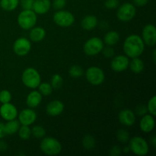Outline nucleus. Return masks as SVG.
I'll return each mask as SVG.
<instances>
[{
	"label": "nucleus",
	"mask_w": 156,
	"mask_h": 156,
	"mask_svg": "<svg viewBox=\"0 0 156 156\" xmlns=\"http://www.w3.org/2000/svg\"><path fill=\"white\" fill-rule=\"evenodd\" d=\"M123 51L127 57H139L145 50V44L142 37L136 34L129 35L126 38L123 45Z\"/></svg>",
	"instance_id": "1"
},
{
	"label": "nucleus",
	"mask_w": 156,
	"mask_h": 156,
	"mask_svg": "<svg viewBox=\"0 0 156 156\" xmlns=\"http://www.w3.org/2000/svg\"><path fill=\"white\" fill-rule=\"evenodd\" d=\"M40 148L45 155L50 156L59 155L62 151L61 143L53 137H44L40 145Z\"/></svg>",
	"instance_id": "2"
},
{
	"label": "nucleus",
	"mask_w": 156,
	"mask_h": 156,
	"mask_svg": "<svg viewBox=\"0 0 156 156\" xmlns=\"http://www.w3.org/2000/svg\"><path fill=\"white\" fill-rule=\"evenodd\" d=\"M23 84L29 88L34 89L38 87L41 82V75L34 68H27L23 72L21 76Z\"/></svg>",
	"instance_id": "3"
},
{
	"label": "nucleus",
	"mask_w": 156,
	"mask_h": 156,
	"mask_svg": "<svg viewBox=\"0 0 156 156\" xmlns=\"http://www.w3.org/2000/svg\"><path fill=\"white\" fill-rule=\"evenodd\" d=\"M37 14L32 9L23 10L18 15L17 21L18 25L24 30H30L37 23Z\"/></svg>",
	"instance_id": "4"
},
{
	"label": "nucleus",
	"mask_w": 156,
	"mask_h": 156,
	"mask_svg": "<svg viewBox=\"0 0 156 156\" xmlns=\"http://www.w3.org/2000/svg\"><path fill=\"white\" fill-rule=\"evenodd\" d=\"M129 141V150L136 155L145 156L149 153V144L143 137L134 136Z\"/></svg>",
	"instance_id": "5"
},
{
	"label": "nucleus",
	"mask_w": 156,
	"mask_h": 156,
	"mask_svg": "<svg viewBox=\"0 0 156 156\" xmlns=\"http://www.w3.org/2000/svg\"><path fill=\"white\" fill-rule=\"evenodd\" d=\"M136 14V9L132 3L126 2L122 4L119 7L117 12V17L118 20L122 22H127L131 21Z\"/></svg>",
	"instance_id": "6"
},
{
	"label": "nucleus",
	"mask_w": 156,
	"mask_h": 156,
	"mask_svg": "<svg viewBox=\"0 0 156 156\" xmlns=\"http://www.w3.org/2000/svg\"><path fill=\"white\" fill-rule=\"evenodd\" d=\"M104 48V42L97 37H91L85 42L83 47L84 52L88 56H95L99 54Z\"/></svg>",
	"instance_id": "7"
},
{
	"label": "nucleus",
	"mask_w": 156,
	"mask_h": 156,
	"mask_svg": "<svg viewBox=\"0 0 156 156\" xmlns=\"http://www.w3.org/2000/svg\"><path fill=\"white\" fill-rule=\"evenodd\" d=\"M53 19L56 25L62 27H67L73 25L75 21V17L73 13L68 11L59 10L55 12Z\"/></svg>",
	"instance_id": "8"
},
{
	"label": "nucleus",
	"mask_w": 156,
	"mask_h": 156,
	"mask_svg": "<svg viewBox=\"0 0 156 156\" xmlns=\"http://www.w3.org/2000/svg\"><path fill=\"white\" fill-rule=\"evenodd\" d=\"M85 77L87 81L92 85H100L104 82L105 75L103 70L99 67L91 66L86 70Z\"/></svg>",
	"instance_id": "9"
},
{
	"label": "nucleus",
	"mask_w": 156,
	"mask_h": 156,
	"mask_svg": "<svg viewBox=\"0 0 156 156\" xmlns=\"http://www.w3.org/2000/svg\"><path fill=\"white\" fill-rule=\"evenodd\" d=\"M31 44L26 37H20L15 41L13 44L14 53L19 56H24L30 52Z\"/></svg>",
	"instance_id": "10"
},
{
	"label": "nucleus",
	"mask_w": 156,
	"mask_h": 156,
	"mask_svg": "<svg viewBox=\"0 0 156 156\" xmlns=\"http://www.w3.org/2000/svg\"><path fill=\"white\" fill-rule=\"evenodd\" d=\"M142 39L144 44L149 47H154L156 44V28L153 24L145 26L142 32Z\"/></svg>",
	"instance_id": "11"
},
{
	"label": "nucleus",
	"mask_w": 156,
	"mask_h": 156,
	"mask_svg": "<svg viewBox=\"0 0 156 156\" xmlns=\"http://www.w3.org/2000/svg\"><path fill=\"white\" fill-rule=\"evenodd\" d=\"M18 114V113L16 107L10 102L2 104V105L0 107V115L6 121L16 119Z\"/></svg>",
	"instance_id": "12"
},
{
	"label": "nucleus",
	"mask_w": 156,
	"mask_h": 156,
	"mask_svg": "<svg viewBox=\"0 0 156 156\" xmlns=\"http://www.w3.org/2000/svg\"><path fill=\"white\" fill-rule=\"evenodd\" d=\"M129 57L124 55H119L112 59L111 67L113 71L116 73H121L125 71L129 67Z\"/></svg>",
	"instance_id": "13"
},
{
	"label": "nucleus",
	"mask_w": 156,
	"mask_h": 156,
	"mask_svg": "<svg viewBox=\"0 0 156 156\" xmlns=\"http://www.w3.org/2000/svg\"><path fill=\"white\" fill-rule=\"evenodd\" d=\"M18 121L21 125L30 126L33 124L37 120V114L33 108L24 109L18 114Z\"/></svg>",
	"instance_id": "14"
},
{
	"label": "nucleus",
	"mask_w": 156,
	"mask_h": 156,
	"mask_svg": "<svg viewBox=\"0 0 156 156\" xmlns=\"http://www.w3.org/2000/svg\"><path fill=\"white\" fill-rule=\"evenodd\" d=\"M64 111V105L59 100H54L50 101L46 108V111L48 115L51 117H56L60 115Z\"/></svg>",
	"instance_id": "15"
},
{
	"label": "nucleus",
	"mask_w": 156,
	"mask_h": 156,
	"mask_svg": "<svg viewBox=\"0 0 156 156\" xmlns=\"http://www.w3.org/2000/svg\"><path fill=\"white\" fill-rule=\"evenodd\" d=\"M155 122L154 116L149 114H145L141 119L140 123V129L145 133H148L153 130L155 128Z\"/></svg>",
	"instance_id": "16"
},
{
	"label": "nucleus",
	"mask_w": 156,
	"mask_h": 156,
	"mask_svg": "<svg viewBox=\"0 0 156 156\" xmlns=\"http://www.w3.org/2000/svg\"><path fill=\"white\" fill-rule=\"evenodd\" d=\"M118 118L120 123L126 126H133L136 121L135 114L129 109H124L120 111Z\"/></svg>",
	"instance_id": "17"
},
{
	"label": "nucleus",
	"mask_w": 156,
	"mask_h": 156,
	"mask_svg": "<svg viewBox=\"0 0 156 156\" xmlns=\"http://www.w3.org/2000/svg\"><path fill=\"white\" fill-rule=\"evenodd\" d=\"M51 7L50 0H34L32 10L36 14L44 15L49 12Z\"/></svg>",
	"instance_id": "18"
},
{
	"label": "nucleus",
	"mask_w": 156,
	"mask_h": 156,
	"mask_svg": "<svg viewBox=\"0 0 156 156\" xmlns=\"http://www.w3.org/2000/svg\"><path fill=\"white\" fill-rule=\"evenodd\" d=\"M42 101V94L39 91H32L26 98V104L30 108H35L40 105Z\"/></svg>",
	"instance_id": "19"
},
{
	"label": "nucleus",
	"mask_w": 156,
	"mask_h": 156,
	"mask_svg": "<svg viewBox=\"0 0 156 156\" xmlns=\"http://www.w3.org/2000/svg\"><path fill=\"white\" fill-rule=\"evenodd\" d=\"M46 37V30L45 29L41 27H32L30 29V34H29V37L30 41L33 42L38 43L42 41Z\"/></svg>",
	"instance_id": "20"
},
{
	"label": "nucleus",
	"mask_w": 156,
	"mask_h": 156,
	"mask_svg": "<svg viewBox=\"0 0 156 156\" xmlns=\"http://www.w3.org/2000/svg\"><path fill=\"white\" fill-rule=\"evenodd\" d=\"M98 24V18L94 15H87L82 19L81 26L85 30H91Z\"/></svg>",
	"instance_id": "21"
},
{
	"label": "nucleus",
	"mask_w": 156,
	"mask_h": 156,
	"mask_svg": "<svg viewBox=\"0 0 156 156\" xmlns=\"http://www.w3.org/2000/svg\"><path fill=\"white\" fill-rule=\"evenodd\" d=\"M129 66L133 73L139 74V73H141L144 69V62L139 57L133 58L132 60L129 62Z\"/></svg>",
	"instance_id": "22"
},
{
	"label": "nucleus",
	"mask_w": 156,
	"mask_h": 156,
	"mask_svg": "<svg viewBox=\"0 0 156 156\" xmlns=\"http://www.w3.org/2000/svg\"><path fill=\"white\" fill-rule=\"evenodd\" d=\"M120 40V34L115 30H111L108 32L104 37L103 42L108 46H114L117 44Z\"/></svg>",
	"instance_id": "23"
},
{
	"label": "nucleus",
	"mask_w": 156,
	"mask_h": 156,
	"mask_svg": "<svg viewBox=\"0 0 156 156\" xmlns=\"http://www.w3.org/2000/svg\"><path fill=\"white\" fill-rule=\"evenodd\" d=\"M21 123L19 121L15 120H9L7 123L5 124V129L6 135H13V134L16 133L19 129Z\"/></svg>",
	"instance_id": "24"
},
{
	"label": "nucleus",
	"mask_w": 156,
	"mask_h": 156,
	"mask_svg": "<svg viewBox=\"0 0 156 156\" xmlns=\"http://www.w3.org/2000/svg\"><path fill=\"white\" fill-rule=\"evenodd\" d=\"M19 5V0H0V6L6 12H12Z\"/></svg>",
	"instance_id": "25"
},
{
	"label": "nucleus",
	"mask_w": 156,
	"mask_h": 156,
	"mask_svg": "<svg viewBox=\"0 0 156 156\" xmlns=\"http://www.w3.org/2000/svg\"><path fill=\"white\" fill-rule=\"evenodd\" d=\"M18 132V136L22 140H27L31 136V129L29 127V126L21 125V126H20Z\"/></svg>",
	"instance_id": "26"
},
{
	"label": "nucleus",
	"mask_w": 156,
	"mask_h": 156,
	"mask_svg": "<svg viewBox=\"0 0 156 156\" xmlns=\"http://www.w3.org/2000/svg\"><path fill=\"white\" fill-rule=\"evenodd\" d=\"M82 146L86 150H91L95 147V140L91 135H87L82 140Z\"/></svg>",
	"instance_id": "27"
},
{
	"label": "nucleus",
	"mask_w": 156,
	"mask_h": 156,
	"mask_svg": "<svg viewBox=\"0 0 156 156\" xmlns=\"http://www.w3.org/2000/svg\"><path fill=\"white\" fill-rule=\"evenodd\" d=\"M84 71L83 69L78 65H74L71 66L69 70V75L73 79H78L83 76Z\"/></svg>",
	"instance_id": "28"
},
{
	"label": "nucleus",
	"mask_w": 156,
	"mask_h": 156,
	"mask_svg": "<svg viewBox=\"0 0 156 156\" xmlns=\"http://www.w3.org/2000/svg\"><path fill=\"white\" fill-rule=\"evenodd\" d=\"M39 88V92L42 94V96H49L53 92V87L50 83L43 82L40 84L37 87Z\"/></svg>",
	"instance_id": "29"
},
{
	"label": "nucleus",
	"mask_w": 156,
	"mask_h": 156,
	"mask_svg": "<svg viewBox=\"0 0 156 156\" xmlns=\"http://www.w3.org/2000/svg\"><path fill=\"white\" fill-rule=\"evenodd\" d=\"M31 135L36 139H42L46 136V130L43 126H34L31 129Z\"/></svg>",
	"instance_id": "30"
},
{
	"label": "nucleus",
	"mask_w": 156,
	"mask_h": 156,
	"mask_svg": "<svg viewBox=\"0 0 156 156\" xmlns=\"http://www.w3.org/2000/svg\"><path fill=\"white\" fill-rule=\"evenodd\" d=\"M63 83V79L62 76L59 74H55L52 76L51 81H50V85H52L53 88L54 89H59L62 87Z\"/></svg>",
	"instance_id": "31"
},
{
	"label": "nucleus",
	"mask_w": 156,
	"mask_h": 156,
	"mask_svg": "<svg viewBox=\"0 0 156 156\" xmlns=\"http://www.w3.org/2000/svg\"><path fill=\"white\" fill-rule=\"evenodd\" d=\"M117 138L118 141H120L122 143H127L129 140V134L125 129H120L117 131Z\"/></svg>",
	"instance_id": "32"
},
{
	"label": "nucleus",
	"mask_w": 156,
	"mask_h": 156,
	"mask_svg": "<svg viewBox=\"0 0 156 156\" xmlns=\"http://www.w3.org/2000/svg\"><path fill=\"white\" fill-rule=\"evenodd\" d=\"M146 108H147L148 112H149L151 115H156V97L155 95L149 101Z\"/></svg>",
	"instance_id": "33"
},
{
	"label": "nucleus",
	"mask_w": 156,
	"mask_h": 156,
	"mask_svg": "<svg viewBox=\"0 0 156 156\" xmlns=\"http://www.w3.org/2000/svg\"><path fill=\"white\" fill-rule=\"evenodd\" d=\"M12 100V94L8 90H2L0 91V102L2 104L9 103Z\"/></svg>",
	"instance_id": "34"
},
{
	"label": "nucleus",
	"mask_w": 156,
	"mask_h": 156,
	"mask_svg": "<svg viewBox=\"0 0 156 156\" xmlns=\"http://www.w3.org/2000/svg\"><path fill=\"white\" fill-rule=\"evenodd\" d=\"M34 0H19V4L24 10H30L33 9Z\"/></svg>",
	"instance_id": "35"
},
{
	"label": "nucleus",
	"mask_w": 156,
	"mask_h": 156,
	"mask_svg": "<svg viewBox=\"0 0 156 156\" xmlns=\"http://www.w3.org/2000/svg\"><path fill=\"white\" fill-rule=\"evenodd\" d=\"M66 5V0H53V7L56 10H62Z\"/></svg>",
	"instance_id": "36"
},
{
	"label": "nucleus",
	"mask_w": 156,
	"mask_h": 156,
	"mask_svg": "<svg viewBox=\"0 0 156 156\" xmlns=\"http://www.w3.org/2000/svg\"><path fill=\"white\" fill-rule=\"evenodd\" d=\"M102 53L103 55L106 58H112L114 55V50L111 47V46H108V47H104L103 50H102Z\"/></svg>",
	"instance_id": "37"
},
{
	"label": "nucleus",
	"mask_w": 156,
	"mask_h": 156,
	"mask_svg": "<svg viewBox=\"0 0 156 156\" xmlns=\"http://www.w3.org/2000/svg\"><path fill=\"white\" fill-rule=\"evenodd\" d=\"M105 6L108 9H116L119 6V1L118 0H106Z\"/></svg>",
	"instance_id": "38"
},
{
	"label": "nucleus",
	"mask_w": 156,
	"mask_h": 156,
	"mask_svg": "<svg viewBox=\"0 0 156 156\" xmlns=\"http://www.w3.org/2000/svg\"><path fill=\"white\" fill-rule=\"evenodd\" d=\"M148 112L147 108L145 105H140V106L137 107L136 108V114L140 116H143L145 114H146V113Z\"/></svg>",
	"instance_id": "39"
},
{
	"label": "nucleus",
	"mask_w": 156,
	"mask_h": 156,
	"mask_svg": "<svg viewBox=\"0 0 156 156\" xmlns=\"http://www.w3.org/2000/svg\"><path fill=\"white\" fill-rule=\"evenodd\" d=\"M120 152H121V149H120V146H114L110 150V155L111 156H117L120 155Z\"/></svg>",
	"instance_id": "40"
},
{
	"label": "nucleus",
	"mask_w": 156,
	"mask_h": 156,
	"mask_svg": "<svg viewBox=\"0 0 156 156\" xmlns=\"http://www.w3.org/2000/svg\"><path fill=\"white\" fill-rule=\"evenodd\" d=\"M149 0H133V3L135 5L139 7H143L145 6L148 3Z\"/></svg>",
	"instance_id": "41"
},
{
	"label": "nucleus",
	"mask_w": 156,
	"mask_h": 156,
	"mask_svg": "<svg viewBox=\"0 0 156 156\" xmlns=\"http://www.w3.org/2000/svg\"><path fill=\"white\" fill-rule=\"evenodd\" d=\"M6 135L5 129V124L2 123H0V139L3 138Z\"/></svg>",
	"instance_id": "42"
},
{
	"label": "nucleus",
	"mask_w": 156,
	"mask_h": 156,
	"mask_svg": "<svg viewBox=\"0 0 156 156\" xmlns=\"http://www.w3.org/2000/svg\"><path fill=\"white\" fill-rule=\"evenodd\" d=\"M6 143H4V142H0V151H5L6 149Z\"/></svg>",
	"instance_id": "43"
},
{
	"label": "nucleus",
	"mask_w": 156,
	"mask_h": 156,
	"mask_svg": "<svg viewBox=\"0 0 156 156\" xmlns=\"http://www.w3.org/2000/svg\"><path fill=\"white\" fill-rule=\"evenodd\" d=\"M151 143H152V146H153L154 147H155L156 146V137L155 136L152 137V140H151Z\"/></svg>",
	"instance_id": "44"
},
{
	"label": "nucleus",
	"mask_w": 156,
	"mask_h": 156,
	"mask_svg": "<svg viewBox=\"0 0 156 156\" xmlns=\"http://www.w3.org/2000/svg\"><path fill=\"white\" fill-rule=\"evenodd\" d=\"M129 151H130V150H129V146H126V147H124V149H123V152H128Z\"/></svg>",
	"instance_id": "45"
},
{
	"label": "nucleus",
	"mask_w": 156,
	"mask_h": 156,
	"mask_svg": "<svg viewBox=\"0 0 156 156\" xmlns=\"http://www.w3.org/2000/svg\"><path fill=\"white\" fill-rule=\"evenodd\" d=\"M155 53H156V50H153V60H154V62H155V59H156Z\"/></svg>",
	"instance_id": "46"
}]
</instances>
